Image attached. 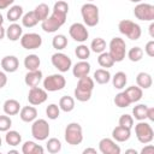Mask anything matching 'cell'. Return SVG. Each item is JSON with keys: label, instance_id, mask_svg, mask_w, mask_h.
I'll return each mask as SVG.
<instances>
[{"label": "cell", "instance_id": "obj_10", "mask_svg": "<svg viewBox=\"0 0 154 154\" xmlns=\"http://www.w3.org/2000/svg\"><path fill=\"white\" fill-rule=\"evenodd\" d=\"M52 65L60 72H67L72 67V60L69 55L61 52H57L51 58Z\"/></svg>", "mask_w": 154, "mask_h": 154}, {"label": "cell", "instance_id": "obj_57", "mask_svg": "<svg viewBox=\"0 0 154 154\" xmlns=\"http://www.w3.org/2000/svg\"><path fill=\"white\" fill-rule=\"evenodd\" d=\"M131 2H136V4H138V2H142L143 0H130Z\"/></svg>", "mask_w": 154, "mask_h": 154}, {"label": "cell", "instance_id": "obj_54", "mask_svg": "<svg viewBox=\"0 0 154 154\" xmlns=\"http://www.w3.org/2000/svg\"><path fill=\"white\" fill-rule=\"evenodd\" d=\"M19 152L18 150H16V149H10L8 150V154H18Z\"/></svg>", "mask_w": 154, "mask_h": 154}, {"label": "cell", "instance_id": "obj_27", "mask_svg": "<svg viewBox=\"0 0 154 154\" xmlns=\"http://www.w3.org/2000/svg\"><path fill=\"white\" fill-rule=\"evenodd\" d=\"M41 65V60L38 58V55L36 54H29L24 58V67L28 71H32V70H37Z\"/></svg>", "mask_w": 154, "mask_h": 154}, {"label": "cell", "instance_id": "obj_15", "mask_svg": "<svg viewBox=\"0 0 154 154\" xmlns=\"http://www.w3.org/2000/svg\"><path fill=\"white\" fill-rule=\"evenodd\" d=\"M1 67L5 72H8V73L16 72L19 67V60L14 55H6L1 59Z\"/></svg>", "mask_w": 154, "mask_h": 154}, {"label": "cell", "instance_id": "obj_42", "mask_svg": "<svg viewBox=\"0 0 154 154\" xmlns=\"http://www.w3.org/2000/svg\"><path fill=\"white\" fill-rule=\"evenodd\" d=\"M46 116H47L48 119H51V120L58 119L59 116H60V108H59V106L55 105V103L48 105V106L46 107Z\"/></svg>", "mask_w": 154, "mask_h": 154}, {"label": "cell", "instance_id": "obj_31", "mask_svg": "<svg viewBox=\"0 0 154 154\" xmlns=\"http://www.w3.org/2000/svg\"><path fill=\"white\" fill-rule=\"evenodd\" d=\"M59 108L64 112H71L75 108V99L69 95H64L59 100Z\"/></svg>", "mask_w": 154, "mask_h": 154}, {"label": "cell", "instance_id": "obj_34", "mask_svg": "<svg viewBox=\"0 0 154 154\" xmlns=\"http://www.w3.org/2000/svg\"><path fill=\"white\" fill-rule=\"evenodd\" d=\"M34 12H35V16L38 19V22H43L48 17V14H49V6L47 4H45V2L38 4L35 7Z\"/></svg>", "mask_w": 154, "mask_h": 154}, {"label": "cell", "instance_id": "obj_37", "mask_svg": "<svg viewBox=\"0 0 154 154\" xmlns=\"http://www.w3.org/2000/svg\"><path fill=\"white\" fill-rule=\"evenodd\" d=\"M90 51H93L96 54H100L106 51V41L102 37H96L90 43Z\"/></svg>", "mask_w": 154, "mask_h": 154}, {"label": "cell", "instance_id": "obj_45", "mask_svg": "<svg viewBox=\"0 0 154 154\" xmlns=\"http://www.w3.org/2000/svg\"><path fill=\"white\" fill-rule=\"evenodd\" d=\"M11 126H12V119L7 114L0 116V132H6L7 130H10Z\"/></svg>", "mask_w": 154, "mask_h": 154}, {"label": "cell", "instance_id": "obj_49", "mask_svg": "<svg viewBox=\"0 0 154 154\" xmlns=\"http://www.w3.org/2000/svg\"><path fill=\"white\" fill-rule=\"evenodd\" d=\"M6 83H7V76H6V73L4 71H0V89L4 88L6 85Z\"/></svg>", "mask_w": 154, "mask_h": 154}, {"label": "cell", "instance_id": "obj_55", "mask_svg": "<svg viewBox=\"0 0 154 154\" xmlns=\"http://www.w3.org/2000/svg\"><path fill=\"white\" fill-rule=\"evenodd\" d=\"M125 153H132V154H137V152L135 149H126Z\"/></svg>", "mask_w": 154, "mask_h": 154}, {"label": "cell", "instance_id": "obj_2", "mask_svg": "<svg viewBox=\"0 0 154 154\" xmlns=\"http://www.w3.org/2000/svg\"><path fill=\"white\" fill-rule=\"evenodd\" d=\"M81 14L85 26H96L99 24V7L93 2H85L81 7Z\"/></svg>", "mask_w": 154, "mask_h": 154}, {"label": "cell", "instance_id": "obj_35", "mask_svg": "<svg viewBox=\"0 0 154 154\" xmlns=\"http://www.w3.org/2000/svg\"><path fill=\"white\" fill-rule=\"evenodd\" d=\"M38 23V19L35 16L34 11H29L22 16V24L25 28H32Z\"/></svg>", "mask_w": 154, "mask_h": 154}, {"label": "cell", "instance_id": "obj_59", "mask_svg": "<svg viewBox=\"0 0 154 154\" xmlns=\"http://www.w3.org/2000/svg\"><path fill=\"white\" fill-rule=\"evenodd\" d=\"M87 1H89V2H91V1H94V0H87Z\"/></svg>", "mask_w": 154, "mask_h": 154}, {"label": "cell", "instance_id": "obj_30", "mask_svg": "<svg viewBox=\"0 0 154 154\" xmlns=\"http://www.w3.org/2000/svg\"><path fill=\"white\" fill-rule=\"evenodd\" d=\"M112 78V84H113V87L116 88V89H123L125 85H126V83H128V76H126V73L125 72H123V71H118V72H116V75L113 76V77H111Z\"/></svg>", "mask_w": 154, "mask_h": 154}, {"label": "cell", "instance_id": "obj_41", "mask_svg": "<svg viewBox=\"0 0 154 154\" xmlns=\"http://www.w3.org/2000/svg\"><path fill=\"white\" fill-rule=\"evenodd\" d=\"M113 101H114V105H116L117 107H119V108H125V107L130 106V103H131L124 91L118 93V94L114 96V100H113Z\"/></svg>", "mask_w": 154, "mask_h": 154}, {"label": "cell", "instance_id": "obj_22", "mask_svg": "<svg viewBox=\"0 0 154 154\" xmlns=\"http://www.w3.org/2000/svg\"><path fill=\"white\" fill-rule=\"evenodd\" d=\"M43 152H45L43 147L34 141H25L22 146L23 154H43Z\"/></svg>", "mask_w": 154, "mask_h": 154}, {"label": "cell", "instance_id": "obj_16", "mask_svg": "<svg viewBox=\"0 0 154 154\" xmlns=\"http://www.w3.org/2000/svg\"><path fill=\"white\" fill-rule=\"evenodd\" d=\"M91 70V66L90 64L87 61V60H81L78 63H76L72 67V75L76 77V78H81V77H84V76H88L89 72Z\"/></svg>", "mask_w": 154, "mask_h": 154}, {"label": "cell", "instance_id": "obj_50", "mask_svg": "<svg viewBox=\"0 0 154 154\" xmlns=\"http://www.w3.org/2000/svg\"><path fill=\"white\" fill-rule=\"evenodd\" d=\"M147 119L154 122V107H148L147 109Z\"/></svg>", "mask_w": 154, "mask_h": 154}, {"label": "cell", "instance_id": "obj_26", "mask_svg": "<svg viewBox=\"0 0 154 154\" xmlns=\"http://www.w3.org/2000/svg\"><path fill=\"white\" fill-rule=\"evenodd\" d=\"M94 87H95V83H94V79L89 76H84V77H81L78 78V82H77V89H81V90H84V91H89V93H93L94 90Z\"/></svg>", "mask_w": 154, "mask_h": 154}, {"label": "cell", "instance_id": "obj_47", "mask_svg": "<svg viewBox=\"0 0 154 154\" xmlns=\"http://www.w3.org/2000/svg\"><path fill=\"white\" fill-rule=\"evenodd\" d=\"M14 2V0H0V10H5L8 8L10 6H12Z\"/></svg>", "mask_w": 154, "mask_h": 154}, {"label": "cell", "instance_id": "obj_13", "mask_svg": "<svg viewBox=\"0 0 154 154\" xmlns=\"http://www.w3.org/2000/svg\"><path fill=\"white\" fill-rule=\"evenodd\" d=\"M47 97H48L47 90H45L43 88L32 87V88H30V90L28 93V101L32 106H38V105L43 103L47 100Z\"/></svg>", "mask_w": 154, "mask_h": 154}, {"label": "cell", "instance_id": "obj_21", "mask_svg": "<svg viewBox=\"0 0 154 154\" xmlns=\"http://www.w3.org/2000/svg\"><path fill=\"white\" fill-rule=\"evenodd\" d=\"M124 93L126 94V96L131 103L138 102L143 96V89H141L138 85H131V87L126 88L124 90Z\"/></svg>", "mask_w": 154, "mask_h": 154}, {"label": "cell", "instance_id": "obj_56", "mask_svg": "<svg viewBox=\"0 0 154 154\" xmlns=\"http://www.w3.org/2000/svg\"><path fill=\"white\" fill-rule=\"evenodd\" d=\"M4 24V17H2V14L0 13V25H2Z\"/></svg>", "mask_w": 154, "mask_h": 154}, {"label": "cell", "instance_id": "obj_18", "mask_svg": "<svg viewBox=\"0 0 154 154\" xmlns=\"http://www.w3.org/2000/svg\"><path fill=\"white\" fill-rule=\"evenodd\" d=\"M42 71L41 70H32V71H28V73L24 77V83L32 88V87H37L40 84V82L42 81Z\"/></svg>", "mask_w": 154, "mask_h": 154}, {"label": "cell", "instance_id": "obj_1", "mask_svg": "<svg viewBox=\"0 0 154 154\" xmlns=\"http://www.w3.org/2000/svg\"><path fill=\"white\" fill-rule=\"evenodd\" d=\"M66 17H67V14L60 13V12L53 10L52 14L48 16L43 22H41V28L45 32H48V34L55 32L58 29H60L65 24Z\"/></svg>", "mask_w": 154, "mask_h": 154}, {"label": "cell", "instance_id": "obj_33", "mask_svg": "<svg viewBox=\"0 0 154 154\" xmlns=\"http://www.w3.org/2000/svg\"><path fill=\"white\" fill-rule=\"evenodd\" d=\"M97 64L102 69H109V67H112L114 65V60L109 55V53L105 51V52H102V53L99 54V57H97Z\"/></svg>", "mask_w": 154, "mask_h": 154}, {"label": "cell", "instance_id": "obj_14", "mask_svg": "<svg viewBox=\"0 0 154 154\" xmlns=\"http://www.w3.org/2000/svg\"><path fill=\"white\" fill-rule=\"evenodd\" d=\"M99 150L102 154H120V147L116 143L114 140L105 137L99 142Z\"/></svg>", "mask_w": 154, "mask_h": 154}, {"label": "cell", "instance_id": "obj_40", "mask_svg": "<svg viewBox=\"0 0 154 154\" xmlns=\"http://www.w3.org/2000/svg\"><path fill=\"white\" fill-rule=\"evenodd\" d=\"M75 54L79 60H87L90 57V48L87 45L81 43L79 46L76 47L75 49Z\"/></svg>", "mask_w": 154, "mask_h": 154}, {"label": "cell", "instance_id": "obj_36", "mask_svg": "<svg viewBox=\"0 0 154 154\" xmlns=\"http://www.w3.org/2000/svg\"><path fill=\"white\" fill-rule=\"evenodd\" d=\"M52 46L57 51H63L67 46V37L63 34H58L52 38Z\"/></svg>", "mask_w": 154, "mask_h": 154}, {"label": "cell", "instance_id": "obj_58", "mask_svg": "<svg viewBox=\"0 0 154 154\" xmlns=\"http://www.w3.org/2000/svg\"><path fill=\"white\" fill-rule=\"evenodd\" d=\"M2 146V140H1V137H0V147Z\"/></svg>", "mask_w": 154, "mask_h": 154}, {"label": "cell", "instance_id": "obj_52", "mask_svg": "<svg viewBox=\"0 0 154 154\" xmlns=\"http://www.w3.org/2000/svg\"><path fill=\"white\" fill-rule=\"evenodd\" d=\"M89 153H91V154H96L97 152H96L95 148H85V149L83 150V154H89Z\"/></svg>", "mask_w": 154, "mask_h": 154}, {"label": "cell", "instance_id": "obj_39", "mask_svg": "<svg viewBox=\"0 0 154 154\" xmlns=\"http://www.w3.org/2000/svg\"><path fill=\"white\" fill-rule=\"evenodd\" d=\"M46 149L48 150V153L51 154H55V153H59L61 150V142L60 140H58L57 137H52L47 141L46 143Z\"/></svg>", "mask_w": 154, "mask_h": 154}, {"label": "cell", "instance_id": "obj_3", "mask_svg": "<svg viewBox=\"0 0 154 154\" xmlns=\"http://www.w3.org/2000/svg\"><path fill=\"white\" fill-rule=\"evenodd\" d=\"M118 29H119L120 34H123L124 36H126L128 38H130L132 41L138 40L142 35L141 26L130 19H122L118 23Z\"/></svg>", "mask_w": 154, "mask_h": 154}, {"label": "cell", "instance_id": "obj_4", "mask_svg": "<svg viewBox=\"0 0 154 154\" xmlns=\"http://www.w3.org/2000/svg\"><path fill=\"white\" fill-rule=\"evenodd\" d=\"M108 53L113 58L114 63H120L126 55V43L122 37H113L108 45Z\"/></svg>", "mask_w": 154, "mask_h": 154}, {"label": "cell", "instance_id": "obj_11", "mask_svg": "<svg viewBox=\"0 0 154 154\" xmlns=\"http://www.w3.org/2000/svg\"><path fill=\"white\" fill-rule=\"evenodd\" d=\"M20 45L24 49L28 51L37 49L42 45V37L36 32H26L23 34L20 37Z\"/></svg>", "mask_w": 154, "mask_h": 154}, {"label": "cell", "instance_id": "obj_9", "mask_svg": "<svg viewBox=\"0 0 154 154\" xmlns=\"http://www.w3.org/2000/svg\"><path fill=\"white\" fill-rule=\"evenodd\" d=\"M134 16L138 20L153 22L154 20V6L147 2H138L134 8Z\"/></svg>", "mask_w": 154, "mask_h": 154}, {"label": "cell", "instance_id": "obj_20", "mask_svg": "<svg viewBox=\"0 0 154 154\" xmlns=\"http://www.w3.org/2000/svg\"><path fill=\"white\" fill-rule=\"evenodd\" d=\"M2 109L7 116H16L20 111V103L14 99H7L2 105Z\"/></svg>", "mask_w": 154, "mask_h": 154}, {"label": "cell", "instance_id": "obj_6", "mask_svg": "<svg viewBox=\"0 0 154 154\" xmlns=\"http://www.w3.org/2000/svg\"><path fill=\"white\" fill-rule=\"evenodd\" d=\"M135 135L138 142L142 144L150 143L154 138V131H153L152 125L144 120H140L135 125Z\"/></svg>", "mask_w": 154, "mask_h": 154}, {"label": "cell", "instance_id": "obj_8", "mask_svg": "<svg viewBox=\"0 0 154 154\" xmlns=\"http://www.w3.org/2000/svg\"><path fill=\"white\" fill-rule=\"evenodd\" d=\"M66 85V79L60 73H53L43 79V89L47 91H59Z\"/></svg>", "mask_w": 154, "mask_h": 154}, {"label": "cell", "instance_id": "obj_46", "mask_svg": "<svg viewBox=\"0 0 154 154\" xmlns=\"http://www.w3.org/2000/svg\"><path fill=\"white\" fill-rule=\"evenodd\" d=\"M144 52H146V54H147L148 57H150V58L154 57V41H153V40H150V41H148V42L146 43Z\"/></svg>", "mask_w": 154, "mask_h": 154}, {"label": "cell", "instance_id": "obj_23", "mask_svg": "<svg viewBox=\"0 0 154 154\" xmlns=\"http://www.w3.org/2000/svg\"><path fill=\"white\" fill-rule=\"evenodd\" d=\"M22 35H23V29L17 23L10 24V26L6 29V37L10 41H18V40H20Z\"/></svg>", "mask_w": 154, "mask_h": 154}, {"label": "cell", "instance_id": "obj_17", "mask_svg": "<svg viewBox=\"0 0 154 154\" xmlns=\"http://www.w3.org/2000/svg\"><path fill=\"white\" fill-rule=\"evenodd\" d=\"M112 137L117 142H126L131 137V129L118 125L112 130Z\"/></svg>", "mask_w": 154, "mask_h": 154}, {"label": "cell", "instance_id": "obj_7", "mask_svg": "<svg viewBox=\"0 0 154 154\" xmlns=\"http://www.w3.org/2000/svg\"><path fill=\"white\" fill-rule=\"evenodd\" d=\"M51 132L49 124L46 119H35L31 124V135L36 141H45Z\"/></svg>", "mask_w": 154, "mask_h": 154}, {"label": "cell", "instance_id": "obj_25", "mask_svg": "<svg viewBox=\"0 0 154 154\" xmlns=\"http://www.w3.org/2000/svg\"><path fill=\"white\" fill-rule=\"evenodd\" d=\"M22 16H23V7L19 5H12L6 13V17L11 23H16L22 18Z\"/></svg>", "mask_w": 154, "mask_h": 154}, {"label": "cell", "instance_id": "obj_29", "mask_svg": "<svg viewBox=\"0 0 154 154\" xmlns=\"http://www.w3.org/2000/svg\"><path fill=\"white\" fill-rule=\"evenodd\" d=\"M5 142L11 146V147H16L18 144H20L22 142V136L18 131L16 130H7L6 135H5Z\"/></svg>", "mask_w": 154, "mask_h": 154}, {"label": "cell", "instance_id": "obj_32", "mask_svg": "<svg viewBox=\"0 0 154 154\" xmlns=\"http://www.w3.org/2000/svg\"><path fill=\"white\" fill-rule=\"evenodd\" d=\"M147 109L148 106L144 103H138L132 108V118L136 120H146L147 119Z\"/></svg>", "mask_w": 154, "mask_h": 154}, {"label": "cell", "instance_id": "obj_24", "mask_svg": "<svg viewBox=\"0 0 154 154\" xmlns=\"http://www.w3.org/2000/svg\"><path fill=\"white\" fill-rule=\"evenodd\" d=\"M136 83L141 89H149L153 84V78L148 72H140L136 76Z\"/></svg>", "mask_w": 154, "mask_h": 154}, {"label": "cell", "instance_id": "obj_12", "mask_svg": "<svg viewBox=\"0 0 154 154\" xmlns=\"http://www.w3.org/2000/svg\"><path fill=\"white\" fill-rule=\"evenodd\" d=\"M69 34H70L71 38H73L76 42H81V43L87 41L88 37H89V31H88L87 26L83 23L71 24L70 28H69Z\"/></svg>", "mask_w": 154, "mask_h": 154}, {"label": "cell", "instance_id": "obj_53", "mask_svg": "<svg viewBox=\"0 0 154 154\" xmlns=\"http://www.w3.org/2000/svg\"><path fill=\"white\" fill-rule=\"evenodd\" d=\"M5 36H6V29L2 25H0V40H2Z\"/></svg>", "mask_w": 154, "mask_h": 154}, {"label": "cell", "instance_id": "obj_38", "mask_svg": "<svg viewBox=\"0 0 154 154\" xmlns=\"http://www.w3.org/2000/svg\"><path fill=\"white\" fill-rule=\"evenodd\" d=\"M143 54H144L143 49H142L141 47H138V46L130 48V49H129V52L126 53V55H128L129 60H130V61H132V63H137V61H140V60L143 58Z\"/></svg>", "mask_w": 154, "mask_h": 154}, {"label": "cell", "instance_id": "obj_28", "mask_svg": "<svg viewBox=\"0 0 154 154\" xmlns=\"http://www.w3.org/2000/svg\"><path fill=\"white\" fill-rule=\"evenodd\" d=\"M94 82L97 84H107L111 81V73L107 69H97L94 72Z\"/></svg>", "mask_w": 154, "mask_h": 154}, {"label": "cell", "instance_id": "obj_5", "mask_svg": "<svg viewBox=\"0 0 154 154\" xmlns=\"http://www.w3.org/2000/svg\"><path fill=\"white\" fill-rule=\"evenodd\" d=\"M65 141L70 146H77L81 144L83 141V129L78 123H70L65 128L64 134Z\"/></svg>", "mask_w": 154, "mask_h": 154}, {"label": "cell", "instance_id": "obj_44", "mask_svg": "<svg viewBox=\"0 0 154 154\" xmlns=\"http://www.w3.org/2000/svg\"><path fill=\"white\" fill-rule=\"evenodd\" d=\"M118 124L122 125V126L132 129V126H134V118H132V116H130V114H122V116L119 117Z\"/></svg>", "mask_w": 154, "mask_h": 154}, {"label": "cell", "instance_id": "obj_19", "mask_svg": "<svg viewBox=\"0 0 154 154\" xmlns=\"http://www.w3.org/2000/svg\"><path fill=\"white\" fill-rule=\"evenodd\" d=\"M19 117L25 123H32L37 118V109L32 105L31 106H24L19 111Z\"/></svg>", "mask_w": 154, "mask_h": 154}, {"label": "cell", "instance_id": "obj_51", "mask_svg": "<svg viewBox=\"0 0 154 154\" xmlns=\"http://www.w3.org/2000/svg\"><path fill=\"white\" fill-rule=\"evenodd\" d=\"M148 29H149V36H150L152 38H154V23H153V22H150Z\"/></svg>", "mask_w": 154, "mask_h": 154}, {"label": "cell", "instance_id": "obj_48", "mask_svg": "<svg viewBox=\"0 0 154 154\" xmlns=\"http://www.w3.org/2000/svg\"><path fill=\"white\" fill-rule=\"evenodd\" d=\"M141 154H154V146L147 143V146L141 150Z\"/></svg>", "mask_w": 154, "mask_h": 154}, {"label": "cell", "instance_id": "obj_43", "mask_svg": "<svg viewBox=\"0 0 154 154\" xmlns=\"http://www.w3.org/2000/svg\"><path fill=\"white\" fill-rule=\"evenodd\" d=\"M73 95H75V97H76L78 101H81V102H87V101H89L90 97H91V93L84 91V90H81V89H77V88H75Z\"/></svg>", "mask_w": 154, "mask_h": 154}]
</instances>
